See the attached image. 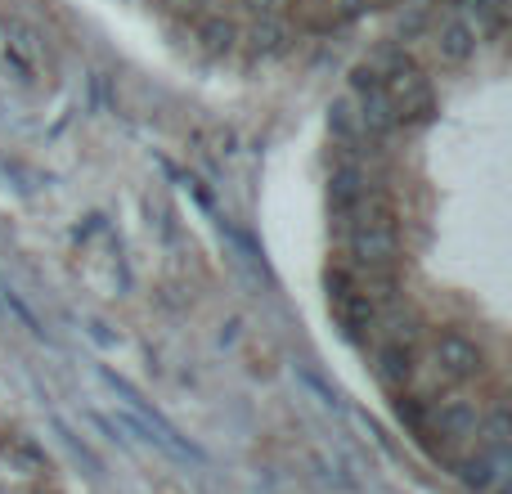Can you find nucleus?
Instances as JSON below:
<instances>
[{
  "instance_id": "f257e3e1",
  "label": "nucleus",
  "mask_w": 512,
  "mask_h": 494,
  "mask_svg": "<svg viewBox=\"0 0 512 494\" xmlns=\"http://www.w3.org/2000/svg\"><path fill=\"white\" fill-rule=\"evenodd\" d=\"M508 18L441 0L355 77L328 140V292L414 436L508 441Z\"/></svg>"
},
{
  "instance_id": "f03ea898",
  "label": "nucleus",
  "mask_w": 512,
  "mask_h": 494,
  "mask_svg": "<svg viewBox=\"0 0 512 494\" xmlns=\"http://www.w3.org/2000/svg\"><path fill=\"white\" fill-rule=\"evenodd\" d=\"M207 9L234 5L239 14H270V18H328V14H351L364 9L369 0H194Z\"/></svg>"
}]
</instances>
